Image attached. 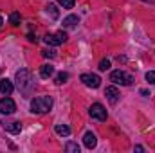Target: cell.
<instances>
[{
    "label": "cell",
    "mask_w": 155,
    "mask_h": 153,
    "mask_svg": "<svg viewBox=\"0 0 155 153\" xmlns=\"http://www.w3.org/2000/svg\"><path fill=\"white\" fill-rule=\"evenodd\" d=\"M52 108V97L51 96H40L31 101V112L35 114H47Z\"/></svg>",
    "instance_id": "1"
},
{
    "label": "cell",
    "mask_w": 155,
    "mask_h": 153,
    "mask_svg": "<svg viewBox=\"0 0 155 153\" xmlns=\"http://www.w3.org/2000/svg\"><path fill=\"white\" fill-rule=\"evenodd\" d=\"M33 76H31V72L29 70H25V69H20L18 72H16V86H18V90L20 92H24V94H27L31 88H33Z\"/></svg>",
    "instance_id": "2"
},
{
    "label": "cell",
    "mask_w": 155,
    "mask_h": 153,
    "mask_svg": "<svg viewBox=\"0 0 155 153\" xmlns=\"http://www.w3.org/2000/svg\"><path fill=\"white\" fill-rule=\"evenodd\" d=\"M110 81H114L116 85H121V86H128V85H132L134 83V77L130 76L128 72H124V70H114L112 74H110Z\"/></svg>",
    "instance_id": "3"
},
{
    "label": "cell",
    "mask_w": 155,
    "mask_h": 153,
    "mask_svg": "<svg viewBox=\"0 0 155 153\" xmlns=\"http://www.w3.org/2000/svg\"><path fill=\"white\" fill-rule=\"evenodd\" d=\"M90 117L92 119H97V121H107V110H105V106L101 105V103H94L92 106H90Z\"/></svg>",
    "instance_id": "4"
},
{
    "label": "cell",
    "mask_w": 155,
    "mask_h": 153,
    "mask_svg": "<svg viewBox=\"0 0 155 153\" xmlns=\"http://www.w3.org/2000/svg\"><path fill=\"white\" fill-rule=\"evenodd\" d=\"M16 110V105H15V101L11 99V97H2L0 99V114H13Z\"/></svg>",
    "instance_id": "5"
},
{
    "label": "cell",
    "mask_w": 155,
    "mask_h": 153,
    "mask_svg": "<svg viewBox=\"0 0 155 153\" xmlns=\"http://www.w3.org/2000/svg\"><path fill=\"white\" fill-rule=\"evenodd\" d=\"M81 81L88 88H97L101 85V77L97 76V74H81Z\"/></svg>",
    "instance_id": "6"
},
{
    "label": "cell",
    "mask_w": 155,
    "mask_h": 153,
    "mask_svg": "<svg viewBox=\"0 0 155 153\" xmlns=\"http://www.w3.org/2000/svg\"><path fill=\"white\" fill-rule=\"evenodd\" d=\"M65 40H67V34H65L63 31H60V33H56V34H47V36H45V41H47L49 45H54V47H56V45H61Z\"/></svg>",
    "instance_id": "7"
},
{
    "label": "cell",
    "mask_w": 155,
    "mask_h": 153,
    "mask_svg": "<svg viewBox=\"0 0 155 153\" xmlns=\"http://www.w3.org/2000/svg\"><path fill=\"white\" fill-rule=\"evenodd\" d=\"M83 142H85V146H87L88 150H92V148H96L97 139H96V135H94L92 132H87V133H85V137H83Z\"/></svg>",
    "instance_id": "8"
},
{
    "label": "cell",
    "mask_w": 155,
    "mask_h": 153,
    "mask_svg": "<svg viewBox=\"0 0 155 153\" xmlns=\"http://www.w3.org/2000/svg\"><path fill=\"white\" fill-rule=\"evenodd\" d=\"M105 96L108 97V101H110V103H117V101H119V90H117L116 86H107Z\"/></svg>",
    "instance_id": "9"
},
{
    "label": "cell",
    "mask_w": 155,
    "mask_h": 153,
    "mask_svg": "<svg viewBox=\"0 0 155 153\" xmlns=\"http://www.w3.org/2000/svg\"><path fill=\"white\" fill-rule=\"evenodd\" d=\"M11 92H13V83H11L9 79H2V81H0V94L9 96Z\"/></svg>",
    "instance_id": "10"
},
{
    "label": "cell",
    "mask_w": 155,
    "mask_h": 153,
    "mask_svg": "<svg viewBox=\"0 0 155 153\" xmlns=\"http://www.w3.org/2000/svg\"><path fill=\"white\" fill-rule=\"evenodd\" d=\"M4 130L9 132V133H20L22 124L20 122H4Z\"/></svg>",
    "instance_id": "11"
},
{
    "label": "cell",
    "mask_w": 155,
    "mask_h": 153,
    "mask_svg": "<svg viewBox=\"0 0 155 153\" xmlns=\"http://www.w3.org/2000/svg\"><path fill=\"white\" fill-rule=\"evenodd\" d=\"M78 22H79V18H78L76 15H69V16L63 20V27H67V29H71V27H76Z\"/></svg>",
    "instance_id": "12"
},
{
    "label": "cell",
    "mask_w": 155,
    "mask_h": 153,
    "mask_svg": "<svg viewBox=\"0 0 155 153\" xmlns=\"http://www.w3.org/2000/svg\"><path fill=\"white\" fill-rule=\"evenodd\" d=\"M52 74H54V67H51V65H43V67L40 69V76L45 77V79L51 77Z\"/></svg>",
    "instance_id": "13"
},
{
    "label": "cell",
    "mask_w": 155,
    "mask_h": 153,
    "mask_svg": "<svg viewBox=\"0 0 155 153\" xmlns=\"http://www.w3.org/2000/svg\"><path fill=\"white\" fill-rule=\"evenodd\" d=\"M56 133L61 135V137H67V135L71 133V128L65 126V124H56Z\"/></svg>",
    "instance_id": "14"
},
{
    "label": "cell",
    "mask_w": 155,
    "mask_h": 153,
    "mask_svg": "<svg viewBox=\"0 0 155 153\" xmlns=\"http://www.w3.org/2000/svg\"><path fill=\"white\" fill-rule=\"evenodd\" d=\"M45 9H47V15H51V18H54V20L58 18V9H56V5H54V4H49Z\"/></svg>",
    "instance_id": "15"
},
{
    "label": "cell",
    "mask_w": 155,
    "mask_h": 153,
    "mask_svg": "<svg viewBox=\"0 0 155 153\" xmlns=\"http://www.w3.org/2000/svg\"><path fill=\"white\" fill-rule=\"evenodd\" d=\"M65 150H67L69 153H79V146H78L76 142H67Z\"/></svg>",
    "instance_id": "16"
},
{
    "label": "cell",
    "mask_w": 155,
    "mask_h": 153,
    "mask_svg": "<svg viewBox=\"0 0 155 153\" xmlns=\"http://www.w3.org/2000/svg\"><path fill=\"white\" fill-rule=\"evenodd\" d=\"M9 22H11V25H18L20 24V13H13L9 16Z\"/></svg>",
    "instance_id": "17"
},
{
    "label": "cell",
    "mask_w": 155,
    "mask_h": 153,
    "mask_svg": "<svg viewBox=\"0 0 155 153\" xmlns=\"http://www.w3.org/2000/svg\"><path fill=\"white\" fill-rule=\"evenodd\" d=\"M67 79H69V74H67V72H60V74L56 76V83L61 85V83H65Z\"/></svg>",
    "instance_id": "18"
},
{
    "label": "cell",
    "mask_w": 155,
    "mask_h": 153,
    "mask_svg": "<svg viewBox=\"0 0 155 153\" xmlns=\"http://www.w3.org/2000/svg\"><path fill=\"white\" fill-rule=\"evenodd\" d=\"M58 2H60L65 9H72V7H74V0H58Z\"/></svg>",
    "instance_id": "19"
},
{
    "label": "cell",
    "mask_w": 155,
    "mask_h": 153,
    "mask_svg": "<svg viewBox=\"0 0 155 153\" xmlns=\"http://www.w3.org/2000/svg\"><path fill=\"white\" fill-rule=\"evenodd\" d=\"M110 69V61L108 60H101V63H99V70H108Z\"/></svg>",
    "instance_id": "20"
},
{
    "label": "cell",
    "mask_w": 155,
    "mask_h": 153,
    "mask_svg": "<svg viewBox=\"0 0 155 153\" xmlns=\"http://www.w3.org/2000/svg\"><path fill=\"white\" fill-rule=\"evenodd\" d=\"M146 81H148V83H152V85H155V70L146 72Z\"/></svg>",
    "instance_id": "21"
},
{
    "label": "cell",
    "mask_w": 155,
    "mask_h": 153,
    "mask_svg": "<svg viewBox=\"0 0 155 153\" xmlns=\"http://www.w3.org/2000/svg\"><path fill=\"white\" fill-rule=\"evenodd\" d=\"M43 56L45 58H54V50H43Z\"/></svg>",
    "instance_id": "22"
},
{
    "label": "cell",
    "mask_w": 155,
    "mask_h": 153,
    "mask_svg": "<svg viewBox=\"0 0 155 153\" xmlns=\"http://www.w3.org/2000/svg\"><path fill=\"white\" fill-rule=\"evenodd\" d=\"M2 24H4V20H2V16H0V27H2Z\"/></svg>",
    "instance_id": "23"
},
{
    "label": "cell",
    "mask_w": 155,
    "mask_h": 153,
    "mask_svg": "<svg viewBox=\"0 0 155 153\" xmlns=\"http://www.w3.org/2000/svg\"><path fill=\"white\" fill-rule=\"evenodd\" d=\"M144 2H155V0H144Z\"/></svg>",
    "instance_id": "24"
}]
</instances>
